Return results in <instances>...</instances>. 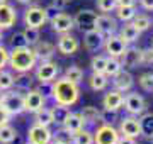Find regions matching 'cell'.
<instances>
[{
  "instance_id": "obj_1",
  "label": "cell",
  "mask_w": 153,
  "mask_h": 144,
  "mask_svg": "<svg viewBox=\"0 0 153 144\" xmlns=\"http://www.w3.org/2000/svg\"><path fill=\"white\" fill-rule=\"evenodd\" d=\"M51 97L56 104L65 107L75 105L78 98H80V88L78 85L70 82L68 78H55L53 85H51Z\"/></svg>"
},
{
  "instance_id": "obj_43",
  "label": "cell",
  "mask_w": 153,
  "mask_h": 144,
  "mask_svg": "<svg viewBox=\"0 0 153 144\" xmlns=\"http://www.w3.org/2000/svg\"><path fill=\"white\" fill-rule=\"evenodd\" d=\"M10 44H12V48H22V46H27V41H26V37H24V32L12 34Z\"/></svg>"
},
{
  "instance_id": "obj_54",
  "label": "cell",
  "mask_w": 153,
  "mask_h": 144,
  "mask_svg": "<svg viewBox=\"0 0 153 144\" xmlns=\"http://www.w3.org/2000/svg\"><path fill=\"white\" fill-rule=\"evenodd\" d=\"M65 2H66V4H68V2H71V0H65Z\"/></svg>"
},
{
  "instance_id": "obj_57",
  "label": "cell",
  "mask_w": 153,
  "mask_h": 144,
  "mask_svg": "<svg viewBox=\"0 0 153 144\" xmlns=\"http://www.w3.org/2000/svg\"><path fill=\"white\" fill-rule=\"evenodd\" d=\"M27 144H29V143H27Z\"/></svg>"
},
{
  "instance_id": "obj_51",
  "label": "cell",
  "mask_w": 153,
  "mask_h": 144,
  "mask_svg": "<svg viewBox=\"0 0 153 144\" xmlns=\"http://www.w3.org/2000/svg\"><path fill=\"white\" fill-rule=\"evenodd\" d=\"M49 144H61V143H56V141H53V143H49Z\"/></svg>"
},
{
  "instance_id": "obj_4",
  "label": "cell",
  "mask_w": 153,
  "mask_h": 144,
  "mask_svg": "<svg viewBox=\"0 0 153 144\" xmlns=\"http://www.w3.org/2000/svg\"><path fill=\"white\" fill-rule=\"evenodd\" d=\"M46 22H48V15H46V10H44L43 7L33 5V7H29V9H26V12H24V24L27 27L41 29Z\"/></svg>"
},
{
  "instance_id": "obj_53",
  "label": "cell",
  "mask_w": 153,
  "mask_h": 144,
  "mask_svg": "<svg viewBox=\"0 0 153 144\" xmlns=\"http://www.w3.org/2000/svg\"><path fill=\"white\" fill-rule=\"evenodd\" d=\"M2 2H7V0H0V4H2Z\"/></svg>"
},
{
  "instance_id": "obj_40",
  "label": "cell",
  "mask_w": 153,
  "mask_h": 144,
  "mask_svg": "<svg viewBox=\"0 0 153 144\" xmlns=\"http://www.w3.org/2000/svg\"><path fill=\"white\" fill-rule=\"evenodd\" d=\"M138 83L141 87L145 92H153V73H143L140 80H138Z\"/></svg>"
},
{
  "instance_id": "obj_41",
  "label": "cell",
  "mask_w": 153,
  "mask_h": 144,
  "mask_svg": "<svg viewBox=\"0 0 153 144\" xmlns=\"http://www.w3.org/2000/svg\"><path fill=\"white\" fill-rule=\"evenodd\" d=\"M117 119H119V115H117V110H109V109L100 110V119H99V120L104 122V124H114Z\"/></svg>"
},
{
  "instance_id": "obj_10",
  "label": "cell",
  "mask_w": 153,
  "mask_h": 144,
  "mask_svg": "<svg viewBox=\"0 0 153 144\" xmlns=\"http://www.w3.org/2000/svg\"><path fill=\"white\" fill-rule=\"evenodd\" d=\"M46 104V97H44L39 90H27L24 95V110L26 112H38L39 109H43Z\"/></svg>"
},
{
  "instance_id": "obj_25",
  "label": "cell",
  "mask_w": 153,
  "mask_h": 144,
  "mask_svg": "<svg viewBox=\"0 0 153 144\" xmlns=\"http://www.w3.org/2000/svg\"><path fill=\"white\" fill-rule=\"evenodd\" d=\"M107 83H109V78L105 76L104 73H94L88 78V85L94 92H102V90L107 88Z\"/></svg>"
},
{
  "instance_id": "obj_37",
  "label": "cell",
  "mask_w": 153,
  "mask_h": 144,
  "mask_svg": "<svg viewBox=\"0 0 153 144\" xmlns=\"http://www.w3.org/2000/svg\"><path fill=\"white\" fill-rule=\"evenodd\" d=\"M14 87V75L10 71H5V70H0V90L2 92H7Z\"/></svg>"
},
{
  "instance_id": "obj_32",
  "label": "cell",
  "mask_w": 153,
  "mask_h": 144,
  "mask_svg": "<svg viewBox=\"0 0 153 144\" xmlns=\"http://www.w3.org/2000/svg\"><path fill=\"white\" fill-rule=\"evenodd\" d=\"M121 70H123V66H121L119 58H112V56H109L107 65H105V71H104L105 76H107V78H112L116 73H119Z\"/></svg>"
},
{
  "instance_id": "obj_16",
  "label": "cell",
  "mask_w": 153,
  "mask_h": 144,
  "mask_svg": "<svg viewBox=\"0 0 153 144\" xmlns=\"http://www.w3.org/2000/svg\"><path fill=\"white\" fill-rule=\"evenodd\" d=\"M121 66L126 70H134L141 65V49L138 48H126V51L121 54Z\"/></svg>"
},
{
  "instance_id": "obj_35",
  "label": "cell",
  "mask_w": 153,
  "mask_h": 144,
  "mask_svg": "<svg viewBox=\"0 0 153 144\" xmlns=\"http://www.w3.org/2000/svg\"><path fill=\"white\" fill-rule=\"evenodd\" d=\"M65 78H68L70 82H73V83H80L83 80V71H82V68H78L75 66V65H71V66L66 68V71H65Z\"/></svg>"
},
{
  "instance_id": "obj_23",
  "label": "cell",
  "mask_w": 153,
  "mask_h": 144,
  "mask_svg": "<svg viewBox=\"0 0 153 144\" xmlns=\"http://www.w3.org/2000/svg\"><path fill=\"white\" fill-rule=\"evenodd\" d=\"M140 127H141V136L152 141L153 137V112H143L140 115Z\"/></svg>"
},
{
  "instance_id": "obj_26",
  "label": "cell",
  "mask_w": 153,
  "mask_h": 144,
  "mask_svg": "<svg viewBox=\"0 0 153 144\" xmlns=\"http://www.w3.org/2000/svg\"><path fill=\"white\" fill-rule=\"evenodd\" d=\"M34 122L36 124H41V126H51L55 124V119H53V112L51 109H39L38 112H34Z\"/></svg>"
},
{
  "instance_id": "obj_5",
  "label": "cell",
  "mask_w": 153,
  "mask_h": 144,
  "mask_svg": "<svg viewBox=\"0 0 153 144\" xmlns=\"http://www.w3.org/2000/svg\"><path fill=\"white\" fill-rule=\"evenodd\" d=\"M119 136V131L112 127V124H102L94 132V144H116Z\"/></svg>"
},
{
  "instance_id": "obj_21",
  "label": "cell",
  "mask_w": 153,
  "mask_h": 144,
  "mask_svg": "<svg viewBox=\"0 0 153 144\" xmlns=\"http://www.w3.org/2000/svg\"><path fill=\"white\" fill-rule=\"evenodd\" d=\"M123 93L117 92V90H111L107 93L104 95V98H102V105L104 109H109V110H119L121 107H123Z\"/></svg>"
},
{
  "instance_id": "obj_45",
  "label": "cell",
  "mask_w": 153,
  "mask_h": 144,
  "mask_svg": "<svg viewBox=\"0 0 153 144\" xmlns=\"http://www.w3.org/2000/svg\"><path fill=\"white\" fill-rule=\"evenodd\" d=\"M7 65H9V51L4 44H0V70H4Z\"/></svg>"
},
{
  "instance_id": "obj_20",
  "label": "cell",
  "mask_w": 153,
  "mask_h": 144,
  "mask_svg": "<svg viewBox=\"0 0 153 144\" xmlns=\"http://www.w3.org/2000/svg\"><path fill=\"white\" fill-rule=\"evenodd\" d=\"M33 51H34V54H36L38 60L49 61L53 58V54L56 53V48L51 44V43H48V41H38V43L34 44Z\"/></svg>"
},
{
  "instance_id": "obj_28",
  "label": "cell",
  "mask_w": 153,
  "mask_h": 144,
  "mask_svg": "<svg viewBox=\"0 0 153 144\" xmlns=\"http://www.w3.org/2000/svg\"><path fill=\"white\" fill-rule=\"evenodd\" d=\"M17 137L16 127H12L9 124L0 126V144H12Z\"/></svg>"
},
{
  "instance_id": "obj_11",
  "label": "cell",
  "mask_w": 153,
  "mask_h": 144,
  "mask_svg": "<svg viewBox=\"0 0 153 144\" xmlns=\"http://www.w3.org/2000/svg\"><path fill=\"white\" fill-rule=\"evenodd\" d=\"M51 21V27H53V31L58 34H66L70 32L71 29L75 27V24H73V17L68 15L66 12H58L53 19H49Z\"/></svg>"
},
{
  "instance_id": "obj_47",
  "label": "cell",
  "mask_w": 153,
  "mask_h": 144,
  "mask_svg": "<svg viewBox=\"0 0 153 144\" xmlns=\"http://www.w3.org/2000/svg\"><path fill=\"white\" fill-rule=\"evenodd\" d=\"M116 144H136V139L134 137H128V136H119L117 143Z\"/></svg>"
},
{
  "instance_id": "obj_46",
  "label": "cell",
  "mask_w": 153,
  "mask_h": 144,
  "mask_svg": "<svg viewBox=\"0 0 153 144\" xmlns=\"http://www.w3.org/2000/svg\"><path fill=\"white\" fill-rule=\"evenodd\" d=\"M10 120V115H9V112L4 109V107L0 105V126H4V124H9Z\"/></svg>"
},
{
  "instance_id": "obj_52",
  "label": "cell",
  "mask_w": 153,
  "mask_h": 144,
  "mask_svg": "<svg viewBox=\"0 0 153 144\" xmlns=\"http://www.w3.org/2000/svg\"><path fill=\"white\" fill-rule=\"evenodd\" d=\"M0 41H2V31H0Z\"/></svg>"
},
{
  "instance_id": "obj_27",
  "label": "cell",
  "mask_w": 153,
  "mask_h": 144,
  "mask_svg": "<svg viewBox=\"0 0 153 144\" xmlns=\"http://www.w3.org/2000/svg\"><path fill=\"white\" fill-rule=\"evenodd\" d=\"M134 15H136V5L116 7V17L119 21H123V22H131Z\"/></svg>"
},
{
  "instance_id": "obj_44",
  "label": "cell",
  "mask_w": 153,
  "mask_h": 144,
  "mask_svg": "<svg viewBox=\"0 0 153 144\" xmlns=\"http://www.w3.org/2000/svg\"><path fill=\"white\" fill-rule=\"evenodd\" d=\"M153 63V48L141 49V65H152Z\"/></svg>"
},
{
  "instance_id": "obj_22",
  "label": "cell",
  "mask_w": 153,
  "mask_h": 144,
  "mask_svg": "<svg viewBox=\"0 0 153 144\" xmlns=\"http://www.w3.org/2000/svg\"><path fill=\"white\" fill-rule=\"evenodd\" d=\"M61 126L66 131H70V132H76V131H80V129L85 127V120L82 119L80 114H71V112H68L65 117V120L61 122Z\"/></svg>"
},
{
  "instance_id": "obj_6",
  "label": "cell",
  "mask_w": 153,
  "mask_h": 144,
  "mask_svg": "<svg viewBox=\"0 0 153 144\" xmlns=\"http://www.w3.org/2000/svg\"><path fill=\"white\" fill-rule=\"evenodd\" d=\"M123 105H124L126 112L129 115L138 117V115H141L143 112H146V102H145V98L140 93H134V92L128 93L123 98Z\"/></svg>"
},
{
  "instance_id": "obj_49",
  "label": "cell",
  "mask_w": 153,
  "mask_h": 144,
  "mask_svg": "<svg viewBox=\"0 0 153 144\" xmlns=\"http://www.w3.org/2000/svg\"><path fill=\"white\" fill-rule=\"evenodd\" d=\"M140 4L145 10H153V0H140Z\"/></svg>"
},
{
  "instance_id": "obj_8",
  "label": "cell",
  "mask_w": 153,
  "mask_h": 144,
  "mask_svg": "<svg viewBox=\"0 0 153 144\" xmlns=\"http://www.w3.org/2000/svg\"><path fill=\"white\" fill-rule=\"evenodd\" d=\"M95 19H97V12L90 10V9H82L73 17V24L82 32H88V31L95 29Z\"/></svg>"
},
{
  "instance_id": "obj_42",
  "label": "cell",
  "mask_w": 153,
  "mask_h": 144,
  "mask_svg": "<svg viewBox=\"0 0 153 144\" xmlns=\"http://www.w3.org/2000/svg\"><path fill=\"white\" fill-rule=\"evenodd\" d=\"M97 9L100 12H112L116 9V0H97Z\"/></svg>"
},
{
  "instance_id": "obj_19",
  "label": "cell",
  "mask_w": 153,
  "mask_h": 144,
  "mask_svg": "<svg viewBox=\"0 0 153 144\" xmlns=\"http://www.w3.org/2000/svg\"><path fill=\"white\" fill-rule=\"evenodd\" d=\"M104 41H105V37L99 32V31H95V29L85 32V36H83V46H85V49L90 51V53H97V51L104 46Z\"/></svg>"
},
{
  "instance_id": "obj_18",
  "label": "cell",
  "mask_w": 153,
  "mask_h": 144,
  "mask_svg": "<svg viewBox=\"0 0 153 144\" xmlns=\"http://www.w3.org/2000/svg\"><path fill=\"white\" fill-rule=\"evenodd\" d=\"M112 85H114V90L121 92V93H124V92H129L133 88V85H134V78L129 71H126V70H121L119 73H116L114 76H112Z\"/></svg>"
},
{
  "instance_id": "obj_30",
  "label": "cell",
  "mask_w": 153,
  "mask_h": 144,
  "mask_svg": "<svg viewBox=\"0 0 153 144\" xmlns=\"http://www.w3.org/2000/svg\"><path fill=\"white\" fill-rule=\"evenodd\" d=\"M80 115H82V119L85 120V124H95V122H99V119H100V110H99L97 107L87 105V107L82 109Z\"/></svg>"
},
{
  "instance_id": "obj_33",
  "label": "cell",
  "mask_w": 153,
  "mask_h": 144,
  "mask_svg": "<svg viewBox=\"0 0 153 144\" xmlns=\"http://www.w3.org/2000/svg\"><path fill=\"white\" fill-rule=\"evenodd\" d=\"M133 24L136 26V29L140 32H143V31H148L152 27V19L148 15H145V14H136L133 17Z\"/></svg>"
},
{
  "instance_id": "obj_2",
  "label": "cell",
  "mask_w": 153,
  "mask_h": 144,
  "mask_svg": "<svg viewBox=\"0 0 153 144\" xmlns=\"http://www.w3.org/2000/svg\"><path fill=\"white\" fill-rule=\"evenodd\" d=\"M36 54L31 46H22V48H12L9 53V65L17 73H27L36 66Z\"/></svg>"
},
{
  "instance_id": "obj_15",
  "label": "cell",
  "mask_w": 153,
  "mask_h": 144,
  "mask_svg": "<svg viewBox=\"0 0 153 144\" xmlns=\"http://www.w3.org/2000/svg\"><path fill=\"white\" fill-rule=\"evenodd\" d=\"M80 48V43H78V39L70 36V34H61L60 39H58V46H56V49L60 51L63 56H71L75 54L76 51Z\"/></svg>"
},
{
  "instance_id": "obj_31",
  "label": "cell",
  "mask_w": 153,
  "mask_h": 144,
  "mask_svg": "<svg viewBox=\"0 0 153 144\" xmlns=\"http://www.w3.org/2000/svg\"><path fill=\"white\" fill-rule=\"evenodd\" d=\"M71 144H94V134L90 131H87L85 127L80 129V131L73 132Z\"/></svg>"
},
{
  "instance_id": "obj_39",
  "label": "cell",
  "mask_w": 153,
  "mask_h": 144,
  "mask_svg": "<svg viewBox=\"0 0 153 144\" xmlns=\"http://www.w3.org/2000/svg\"><path fill=\"white\" fill-rule=\"evenodd\" d=\"M51 112H53V119H55V124H60V126H61V122L65 120L66 114H68L70 110H68V107L56 104V105L51 109Z\"/></svg>"
},
{
  "instance_id": "obj_38",
  "label": "cell",
  "mask_w": 153,
  "mask_h": 144,
  "mask_svg": "<svg viewBox=\"0 0 153 144\" xmlns=\"http://www.w3.org/2000/svg\"><path fill=\"white\" fill-rule=\"evenodd\" d=\"M24 32V37L27 41V46H34L38 41H41V34H39V29L38 27H27L22 31Z\"/></svg>"
},
{
  "instance_id": "obj_14",
  "label": "cell",
  "mask_w": 153,
  "mask_h": 144,
  "mask_svg": "<svg viewBox=\"0 0 153 144\" xmlns=\"http://www.w3.org/2000/svg\"><path fill=\"white\" fill-rule=\"evenodd\" d=\"M104 48H105V53L107 56H112V58H121V54L126 51L128 48V43H124L119 36H109V37H105L104 41Z\"/></svg>"
},
{
  "instance_id": "obj_48",
  "label": "cell",
  "mask_w": 153,
  "mask_h": 144,
  "mask_svg": "<svg viewBox=\"0 0 153 144\" xmlns=\"http://www.w3.org/2000/svg\"><path fill=\"white\" fill-rule=\"evenodd\" d=\"M123 5H136V0H116V7Z\"/></svg>"
},
{
  "instance_id": "obj_50",
  "label": "cell",
  "mask_w": 153,
  "mask_h": 144,
  "mask_svg": "<svg viewBox=\"0 0 153 144\" xmlns=\"http://www.w3.org/2000/svg\"><path fill=\"white\" fill-rule=\"evenodd\" d=\"M19 4H24V5H27V4H31V2H34V0H17Z\"/></svg>"
},
{
  "instance_id": "obj_24",
  "label": "cell",
  "mask_w": 153,
  "mask_h": 144,
  "mask_svg": "<svg viewBox=\"0 0 153 144\" xmlns=\"http://www.w3.org/2000/svg\"><path fill=\"white\" fill-rule=\"evenodd\" d=\"M140 31L136 29V26L133 22H126L123 27H121L119 31V37L124 41V43H134V41H138V37H140Z\"/></svg>"
},
{
  "instance_id": "obj_34",
  "label": "cell",
  "mask_w": 153,
  "mask_h": 144,
  "mask_svg": "<svg viewBox=\"0 0 153 144\" xmlns=\"http://www.w3.org/2000/svg\"><path fill=\"white\" fill-rule=\"evenodd\" d=\"M71 137H73V132L66 131V129L61 126L56 132H53L51 141H56V143H61V144H71Z\"/></svg>"
},
{
  "instance_id": "obj_3",
  "label": "cell",
  "mask_w": 153,
  "mask_h": 144,
  "mask_svg": "<svg viewBox=\"0 0 153 144\" xmlns=\"http://www.w3.org/2000/svg\"><path fill=\"white\" fill-rule=\"evenodd\" d=\"M0 105L9 112V115H19L22 112H26L24 110V95L19 92H12V90H7L2 93Z\"/></svg>"
},
{
  "instance_id": "obj_29",
  "label": "cell",
  "mask_w": 153,
  "mask_h": 144,
  "mask_svg": "<svg viewBox=\"0 0 153 144\" xmlns=\"http://www.w3.org/2000/svg\"><path fill=\"white\" fill-rule=\"evenodd\" d=\"M31 85H33V78H31L29 71L27 73H17L16 76H14V87L17 90L27 92V90H31Z\"/></svg>"
},
{
  "instance_id": "obj_55",
  "label": "cell",
  "mask_w": 153,
  "mask_h": 144,
  "mask_svg": "<svg viewBox=\"0 0 153 144\" xmlns=\"http://www.w3.org/2000/svg\"><path fill=\"white\" fill-rule=\"evenodd\" d=\"M152 143H153V137H152Z\"/></svg>"
},
{
  "instance_id": "obj_13",
  "label": "cell",
  "mask_w": 153,
  "mask_h": 144,
  "mask_svg": "<svg viewBox=\"0 0 153 144\" xmlns=\"http://www.w3.org/2000/svg\"><path fill=\"white\" fill-rule=\"evenodd\" d=\"M16 22H17V12H16V9H14L10 4L2 2V4H0V31L10 29Z\"/></svg>"
},
{
  "instance_id": "obj_9",
  "label": "cell",
  "mask_w": 153,
  "mask_h": 144,
  "mask_svg": "<svg viewBox=\"0 0 153 144\" xmlns=\"http://www.w3.org/2000/svg\"><path fill=\"white\" fill-rule=\"evenodd\" d=\"M58 71H60V68L56 63L53 61H41L39 63V66L36 68V80H38L39 83H51L56 76H58Z\"/></svg>"
},
{
  "instance_id": "obj_17",
  "label": "cell",
  "mask_w": 153,
  "mask_h": 144,
  "mask_svg": "<svg viewBox=\"0 0 153 144\" xmlns=\"http://www.w3.org/2000/svg\"><path fill=\"white\" fill-rule=\"evenodd\" d=\"M119 134L121 136H128V137H140L141 136V127H140V120L136 117H124L119 124Z\"/></svg>"
},
{
  "instance_id": "obj_7",
  "label": "cell",
  "mask_w": 153,
  "mask_h": 144,
  "mask_svg": "<svg viewBox=\"0 0 153 144\" xmlns=\"http://www.w3.org/2000/svg\"><path fill=\"white\" fill-rule=\"evenodd\" d=\"M51 137H53V132L49 131L48 126H41V124H36V122L27 131V143L29 144H49L51 143Z\"/></svg>"
},
{
  "instance_id": "obj_12",
  "label": "cell",
  "mask_w": 153,
  "mask_h": 144,
  "mask_svg": "<svg viewBox=\"0 0 153 144\" xmlns=\"http://www.w3.org/2000/svg\"><path fill=\"white\" fill-rule=\"evenodd\" d=\"M95 31H99L104 37H109V36H112L117 31V21L114 17L107 15V14L97 15V19H95Z\"/></svg>"
},
{
  "instance_id": "obj_36",
  "label": "cell",
  "mask_w": 153,
  "mask_h": 144,
  "mask_svg": "<svg viewBox=\"0 0 153 144\" xmlns=\"http://www.w3.org/2000/svg\"><path fill=\"white\" fill-rule=\"evenodd\" d=\"M107 60H109V56H102V54L94 56L92 61H90L92 71L94 73H104L105 71V65H107Z\"/></svg>"
},
{
  "instance_id": "obj_56",
  "label": "cell",
  "mask_w": 153,
  "mask_h": 144,
  "mask_svg": "<svg viewBox=\"0 0 153 144\" xmlns=\"http://www.w3.org/2000/svg\"><path fill=\"white\" fill-rule=\"evenodd\" d=\"M152 48H153V46H152Z\"/></svg>"
}]
</instances>
